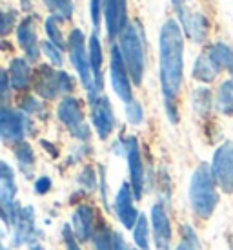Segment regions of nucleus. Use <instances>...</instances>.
I'll return each mask as SVG.
<instances>
[{"instance_id": "c756f323", "label": "nucleus", "mask_w": 233, "mask_h": 250, "mask_svg": "<svg viewBox=\"0 0 233 250\" xmlns=\"http://www.w3.org/2000/svg\"><path fill=\"white\" fill-rule=\"evenodd\" d=\"M58 24H60V19H57V17L51 15L48 21H46V33H48L49 42H53L60 51H64V49H66V41H64V37H62V31H60V28H58Z\"/></svg>"}, {"instance_id": "c85d7f7f", "label": "nucleus", "mask_w": 233, "mask_h": 250, "mask_svg": "<svg viewBox=\"0 0 233 250\" xmlns=\"http://www.w3.org/2000/svg\"><path fill=\"white\" fill-rule=\"evenodd\" d=\"M113 243H115V234L106 225H100L93 234L95 250H113Z\"/></svg>"}, {"instance_id": "37998d69", "label": "nucleus", "mask_w": 233, "mask_h": 250, "mask_svg": "<svg viewBox=\"0 0 233 250\" xmlns=\"http://www.w3.org/2000/svg\"><path fill=\"white\" fill-rule=\"evenodd\" d=\"M29 250H44L40 247V245H37V243H33V245H29Z\"/></svg>"}, {"instance_id": "aec40b11", "label": "nucleus", "mask_w": 233, "mask_h": 250, "mask_svg": "<svg viewBox=\"0 0 233 250\" xmlns=\"http://www.w3.org/2000/svg\"><path fill=\"white\" fill-rule=\"evenodd\" d=\"M7 75H9L11 88L17 91L28 90L31 81H33V71H31V66L26 59H13L9 64Z\"/></svg>"}, {"instance_id": "cd10ccee", "label": "nucleus", "mask_w": 233, "mask_h": 250, "mask_svg": "<svg viewBox=\"0 0 233 250\" xmlns=\"http://www.w3.org/2000/svg\"><path fill=\"white\" fill-rule=\"evenodd\" d=\"M53 17L60 21H69L73 17V2L71 0H42Z\"/></svg>"}, {"instance_id": "79ce46f5", "label": "nucleus", "mask_w": 233, "mask_h": 250, "mask_svg": "<svg viewBox=\"0 0 233 250\" xmlns=\"http://www.w3.org/2000/svg\"><path fill=\"white\" fill-rule=\"evenodd\" d=\"M42 146H44V148H48V152L51 153V155H53V157H55V155H57L55 148H53V146L49 145V143H46V141H42Z\"/></svg>"}, {"instance_id": "c9c22d12", "label": "nucleus", "mask_w": 233, "mask_h": 250, "mask_svg": "<svg viewBox=\"0 0 233 250\" xmlns=\"http://www.w3.org/2000/svg\"><path fill=\"white\" fill-rule=\"evenodd\" d=\"M62 236H64V241H66V247H68V250H80V247H78V243H77L75 239V232H73V229L71 227H64L62 229Z\"/></svg>"}, {"instance_id": "f257e3e1", "label": "nucleus", "mask_w": 233, "mask_h": 250, "mask_svg": "<svg viewBox=\"0 0 233 250\" xmlns=\"http://www.w3.org/2000/svg\"><path fill=\"white\" fill-rule=\"evenodd\" d=\"M182 71H184V37L180 22L170 19L162 24L158 33V75L164 93L166 111L172 123L178 121L175 99L182 86Z\"/></svg>"}, {"instance_id": "ddd939ff", "label": "nucleus", "mask_w": 233, "mask_h": 250, "mask_svg": "<svg viewBox=\"0 0 233 250\" xmlns=\"http://www.w3.org/2000/svg\"><path fill=\"white\" fill-rule=\"evenodd\" d=\"M135 199L137 197L131 190V185H128V183H124L115 195V214L124 225V229L128 230L135 229L138 217H140L137 207H135Z\"/></svg>"}, {"instance_id": "72a5a7b5", "label": "nucleus", "mask_w": 233, "mask_h": 250, "mask_svg": "<svg viewBox=\"0 0 233 250\" xmlns=\"http://www.w3.org/2000/svg\"><path fill=\"white\" fill-rule=\"evenodd\" d=\"M78 183H80L88 192H93V190H95V185H97L95 172H93L91 168H84L82 174L78 175Z\"/></svg>"}, {"instance_id": "473e14b6", "label": "nucleus", "mask_w": 233, "mask_h": 250, "mask_svg": "<svg viewBox=\"0 0 233 250\" xmlns=\"http://www.w3.org/2000/svg\"><path fill=\"white\" fill-rule=\"evenodd\" d=\"M126 117L131 125H140L142 119H144V111H142V106L138 104L137 101H131L126 106Z\"/></svg>"}, {"instance_id": "f3484780", "label": "nucleus", "mask_w": 233, "mask_h": 250, "mask_svg": "<svg viewBox=\"0 0 233 250\" xmlns=\"http://www.w3.org/2000/svg\"><path fill=\"white\" fill-rule=\"evenodd\" d=\"M178 21L184 28V33L193 42H204L210 35V21L206 19L202 13H193V11H186V7H180L177 11Z\"/></svg>"}, {"instance_id": "2f4dec72", "label": "nucleus", "mask_w": 233, "mask_h": 250, "mask_svg": "<svg viewBox=\"0 0 233 250\" xmlns=\"http://www.w3.org/2000/svg\"><path fill=\"white\" fill-rule=\"evenodd\" d=\"M20 108L26 115H33V113H39V115H46V110H44V104L39 103L35 97H26L22 99Z\"/></svg>"}, {"instance_id": "9d476101", "label": "nucleus", "mask_w": 233, "mask_h": 250, "mask_svg": "<svg viewBox=\"0 0 233 250\" xmlns=\"http://www.w3.org/2000/svg\"><path fill=\"white\" fill-rule=\"evenodd\" d=\"M110 73H111V86L115 90L116 97L124 101V103H131L133 95H131V79L130 71L126 68V62L122 59V51L120 46L113 44L111 46L110 55Z\"/></svg>"}, {"instance_id": "e433bc0d", "label": "nucleus", "mask_w": 233, "mask_h": 250, "mask_svg": "<svg viewBox=\"0 0 233 250\" xmlns=\"http://www.w3.org/2000/svg\"><path fill=\"white\" fill-rule=\"evenodd\" d=\"M104 11L102 7V0H91V21H93V26H98L100 24V13Z\"/></svg>"}, {"instance_id": "0eeeda50", "label": "nucleus", "mask_w": 233, "mask_h": 250, "mask_svg": "<svg viewBox=\"0 0 233 250\" xmlns=\"http://www.w3.org/2000/svg\"><path fill=\"white\" fill-rule=\"evenodd\" d=\"M26 133H35L33 123L22 111L2 106L0 110V135L7 145H19L24 141Z\"/></svg>"}, {"instance_id": "f704fd0d", "label": "nucleus", "mask_w": 233, "mask_h": 250, "mask_svg": "<svg viewBox=\"0 0 233 250\" xmlns=\"http://www.w3.org/2000/svg\"><path fill=\"white\" fill-rule=\"evenodd\" d=\"M15 19H17V13H15V11H4V15H2V29H0L2 37H6L7 33L13 29Z\"/></svg>"}, {"instance_id": "393cba45", "label": "nucleus", "mask_w": 233, "mask_h": 250, "mask_svg": "<svg viewBox=\"0 0 233 250\" xmlns=\"http://www.w3.org/2000/svg\"><path fill=\"white\" fill-rule=\"evenodd\" d=\"M219 75V70L213 66V62L210 61L208 55H200L197 61H195V66H193V77L200 81V83H212L215 81V77Z\"/></svg>"}, {"instance_id": "c03bdc74", "label": "nucleus", "mask_w": 233, "mask_h": 250, "mask_svg": "<svg viewBox=\"0 0 233 250\" xmlns=\"http://www.w3.org/2000/svg\"><path fill=\"white\" fill-rule=\"evenodd\" d=\"M228 71H230V75L233 77V57H232V61H230V64H228Z\"/></svg>"}, {"instance_id": "4468645a", "label": "nucleus", "mask_w": 233, "mask_h": 250, "mask_svg": "<svg viewBox=\"0 0 233 250\" xmlns=\"http://www.w3.org/2000/svg\"><path fill=\"white\" fill-rule=\"evenodd\" d=\"M106 29L110 39H116L122 35L128 22V4L126 0H102Z\"/></svg>"}, {"instance_id": "f03ea898", "label": "nucleus", "mask_w": 233, "mask_h": 250, "mask_svg": "<svg viewBox=\"0 0 233 250\" xmlns=\"http://www.w3.org/2000/svg\"><path fill=\"white\" fill-rule=\"evenodd\" d=\"M190 203L195 215H199L200 219H208L219 205V192H217V183L213 179L212 167L204 163L199 165L192 175Z\"/></svg>"}, {"instance_id": "a878e982", "label": "nucleus", "mask_w": 233, "mask_h": 250, "mask_svg": "<svg viewBox=\"0 0 233 250\" xmlns=\"http://www.w3.org/2000/svg\"><path fill=\"white\" fill-rule=\"evenodd\" d=\"M192 106H193V111L199 117H206L212 111V106H213L212 91L208 90V88H197L192 93Z\"/></svg>"}, {"instance_id": "20e7f679", "label": "nucleus", "mask_w": 233, "mask_h": 250, "mask_svg": "<svg viewBox=\"0 0 233 250\" xmlns=\"http://www.w3.org/2000/svg\"><path fill=\"white\" fill-rule=\"evenodd\" d=\"M68 48H69V59H71V64L77 70L78 77H80V83L86 88L89 95V101H93L95 97H98L97 93V86H95V79H93V70H91V62H89V49L86 48V37L80 29H73L69 33V41H68Z\"/></svg>"}, {"instance_id": "412c9836", "label": "nucleus", "mask_w": 233, "mask_h": 250, "mask_svg": "<svg viewBox=\"0 0 233 250\" xmlns=\"http://www.w3.org/2000/svg\"><path fill=\"white\" fill-rule=\"evenodd\" d=\"M89 62H91V70H93V79H95L97 91H102L104 88V77H102V46L98 37L93 33L89 39Z\"/></svg>"}, {"instance_id": "f8f14e48", "label": "nucleus", "mask_w": 233, "mask_h": 250, "mask_svg": "<svg viewBox=\"0 0 233 250\" xmlns=\"http://www.w3.org/2000/svg\"><path fill=\"white\" fill-rule=\"evenodd\" d=\"M91 104V121L97 130V135L100 139H108L111 132L115 130V115L111 110V103L106 95H98L93 101H89Z\"/></svg>"}, {"instance_id": "6ab92c4d", "label": "nucleus", "mask_w": 233, "mask_h": 250, "mask_svg": "<svg viewBox=\"0 0 233 250\" xmlns=\"http://www.w3.org/2000/svg\"><path fill=\"white\" fill-rule=\"evenodd\" d=\"M17 41L20 44V48L24 49V53L28 55L29 61H37L40 55V44L37 39V26L31 17L24 19L17 28Z\"/></svg>"}, {"instance_id": "2eb2a0df", "label": "nucleus", "mask_w": 233, "mask_h": 250, "mask_svg": "<svg viewBox=\"0 0 233 250\" xmlns=\"http://www.w3.org/2000/svg\"><path fill=\"white\" fill-rule=\"evenodd\" d=\"M151 230L157 250H172V223L162 203L151 208Z\"/></svg>"}, {"instance_id": "ea45409f", "label": "nucleus", "mask_w": 233, "mask_h": 250, "mask_svg": "<svg viewBox=\"0 0 233 250\" xmlns=\"http://www.w3.org/2000/svg\"><path fill=\"white\" fill-rule=\"evenodd\" d=\"M113 250H130V249H128V245L124 243L122 236H120L118 232H115V243H113Z\"/></svg>"}, {"instance_id": "a18cd8bd", "label": "nucleus", "mask_w": 233, "mask_h": 250, "mask_svg": "<svg viewBox=\"0 0 233 250\" xmlns=\"http://www.w3.org/2000/svg\"><path fill=\"white\" fill-rule=\"evenodd\" d=\"M2 250H7V249H2Z\"/></svg>"}, {"instance_id": "4be33fe9", "label": "nucleus", "mask_w": 233, "mask_h": 250, "mask_svg": "<svg viewBox=\"0 0 233 250\" xmlns=\"http://www.w3.org/2000/svg\"><path fill=\"white\" fill-rule=\"evenodd\" d=\"M206 55L210 57V61L213 62V66H215L220 73L222 70H228V64H230V61H232V57H233V49L230 48L228 44H224V42H215V44L210 46Z\"/></svg>"}, {"instance_id": "a211bd4d", "label": "nucleus", "mask_w": 233, "mask_h": 250, "mask_svg": "<svg viewBox=\"0 0 233 250\" xmlns=\"http://www.w3.org/2000/svg\"><path fill=\"white\" fill-rule=\"evenodd\" d=\"M71 229L75 232V236L78 241H88L93 239L95 234V212L89 205H80L77 207L71 217Z\"/></svg>"}, {"instance_id": "7c9ffc66", "label": "nucleus", "mask_w": 233, "mask_h": 250, "mask_svg": "<svg viewBox=\"0 0 233 250\" xmlns=\"http://www.w3.org/2000/svg\"><path fill=\"white\" fill-rule=\"evenodd\" d=\"M40 49L44 51V55H46L49 61H51V64H53V66H58V68H60L62 64H64V59H62V51L57 48L53 42H49V41L48 42H42Z\"/></svg>"}, {"instance_id": "4c0bfd02", "label": "nucleus", "mask_w": 233, "mask_h": 250, "mask_svg": "<svg viewBox=\"0 0 233 250\" xmlns=\"http://www.w3.org/2000/svg\"><path fill=\"white\" fill-rule=\"evenodd\" d=\"M49 188H51V179L49 177H39L37 179V183H35V192L37 194H48Z\"/></svg>"}, {"instance_id": "7ed1b4c3", "label": "nucleus", "mask_w": 233, "mask_h": 250, "mask_svg": "<svg viewBox=\"0 0 233 250\" xmlns=\"http://www.w3.org/2000/svg\"><path fill=\"white\" fill-rule=\"evenodd\" d=\"M120 51L130 71L133 84L140 86L146 71V53H144V35L137 22H131L120 35Z\"/></svg>"}, {"instance_id": "423d86ee", "label": "nucleus", "mask_w": 233, "mask_h": 250, "mask_svg": "<svg viewBox=\"0 0 233 250\" xmlns=\"http://www.w3.org/2000/svg\"><path fill=\"white\" fill-rule=\"evenodd\" d=\"M57 115L62 125L68 128V132L78 141L89 139V126L84 119V110L80 101L75 97H64L57 108Z\"/></svg>"}, {"instance_id": "bb28decb", "label": "nucleus", "mask_w": 233, "mask_h": 250, "mask_svg": "<svg viewBox=\"0 0 233 250\" xmlns=\"http://www.w3.org/2000/svg\"><path fill=\"white\" fill-rule=\"evenodd\" d=\"M133 241L140 250H150V225L144 214H140L137 225L133 229Z\"/></svg>"}, {"instance_id": "6e6552de", "label": "nucleus", "mask_w": 233, "mask_h": 250, "mask_svg": "<svg viewBox=\"0 0 233 250\" xmlns=\"http://www.w3.org/2000/svg\"><path fill=\"white\" fill-rule=\"evenodd\" d=\"M0 205H2V219L6 225H15L20 214V207L17 203V185L15 172L7 163H0Z\"/></svg>"}, {"instance_id": "a19ab883", "label": "nucleus", "mask_w": 233, "mask_h": 250, "mask_svg": "<svg viewBox=\"0 0 233 250\" xmlns=\"http://www.w3.org/2000/svg\"><path fill=\"white\" fill-rule=\"evenodd\" d=\"M175 250H197V247H195V245H192L190 241L182 239V241L177 245V249H175Z\"/></svg>"}, {"instance_id": "58836bf2", "label": "nucleus", "mask_w": 233, "mask_h": 250, "mask_svg": "<svg viewBox=\"0 0 233 250\" xmlns=\"http://www.w3.org/2000/svg\"><path fill=\"white\" fill-rule=\"evenodd\" d=\"M9 75H7V71H2V101H7L9 97Z\"/></svg>"}, {"instance_id": "dca6fc26", "label": "nucleus", "mask_w": 233, "mask_h": 250, "mask_svg": "<svg viewBox=\"0 0 233 250\" xmlns=\"http://www.w3.org/2000/svg\"><path fill=\"white\" fill-rule=\"evenodd\" d=\"M42 230L35 227V210L33 207H22L19 219L15 223L13 232V247H22L26 243H31L35 239H40Z\"/></svg>"}, {"instance_id": "9b49d317", "label": "nucleus", "mask_w": 233, "mask_h": 250, "mask_svg": "<svg viewBox=\"0 0 233 250\" xmlns=\"http://www.w3.org/2000/svg\"><path fill=\"white\" fill-rule=\"evenodd\" d=\"M124 153L128 159V170H130V185L131 190L137 199L142 197L144 194V163H142V155H140V148L135 137H128L124 141Z\"/></svg>"}, {"instance_id": "5701e85b", "label": "nucleus", "mask_w": 233, "mask_h": 250, "mask_svg": "<svg viewBox=\"0 0 233 250\" xmlns=\"http://www.w3.org/2000/svg\"><path fill=\"white\" fill-rule=\"evenodd\" d=\"M215 108L222 115H233V79L220 84L217 99H215Z\"/></svg>"}, {"instance_id": "b1692460", "label": "nucleus", "mask_w": 233, "mask_h": 250, "mask_svg": "<svg viewBox=\"0 0 233 250\" xmlns=\"http://www.w3.org/2000/svg\"><path fill=\"white\" fill-rule=\"evenodd\" d=\"M15 157H17V163H19V168L22 170L24 175H31L35 170V153L33 148L28 145V143H19L15 146Z\"/></svg>"}, {"instance_id": "39448f33", "label": "nucleus", "mask_w": 233, "mask_h": 250, "mask_svg": "<svg viewBox=\"0 0 233 250\" xmlns=\"http://www.w3.org/2000/svg\"><path fill=\"white\" fill-rule=\"evenodd\" d=\"M33 86L35 91L42 99H48V101H53L58 95H69L71 91L75 90V83L66 71L53 70L48 64H42V66L37 68Z\"/></svg>"}, {"instance_id": "1a4fd4ad", "label": "nucleus", "mask_w": 233, "mask_h": 250, "mask_svg": "<svg viewBox=\"0 0 233 250\" xmlns=\"http://www.w3.org/2000/svg\"><path fill=\"white\" fill-rule=\"evenodd\" d=\"M212 174L224 194H233V143L226 141L215 150L212 161Z\"/></svg>"}]
</instances>
